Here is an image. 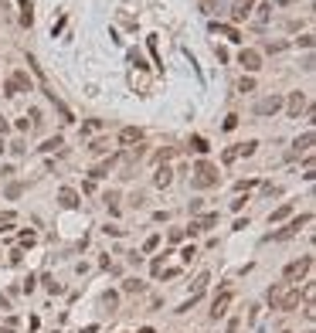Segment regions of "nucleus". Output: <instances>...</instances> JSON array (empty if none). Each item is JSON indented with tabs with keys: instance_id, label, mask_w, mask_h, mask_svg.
Segmentation results:
<instances>
[{
	"instance_id": "9",
	"label": "nucleus",
	"mask_w": 316,
	"mask_h": 333,
	"mask_svg": "<svg viewBox=\"0 0 316 333\" xmlns=\"http://www.w3.org/2000/svg\"><path fill=\"white\" fill-rule=\"evenodd\" d=\"M303 109H306V95H303V92H293V95H289V116L299 119Z\"/></svg>"
},
{
	"instance_id": "19",
	"label": "nucleus",
	"mask_w": 316,
	"mask_h": 333,
	"mask_svg": "<svg viewBox=\"0 0 316 333\" xmlns=\"http://www.w3.org/2000/svg\"><path fill=\"white\" fill-rule=\"evenodd\" d=\"M147 286L140 282V279H123V292H143Z\"/></svg>"
},
{
	"instance_id": "20",
	"label": "nucleus",
	"mask_w": 316,
	"mask_h": 333,
	"mask_svg": "<svg viewBox=\"0 0 316 333\" xmlns=\"http://www.w3.org/2000/svg\"><path fill=\"white\" fill-rule=\"evenodd\" d=\"M58 146H62V136H51V139H44V143H41V150H44V153H51V150H58Z\"/></svg>"
},
{
	"instance_id": "39",
	"label": "nucleus",
	"mask_w": 316,
	"mask_h": 333,
	"mask_svg": "<svg viewBox=\"0 0 316 333\" xmlns=\"http://www.w3.org/2000/svg\"><path fill=\"white\" fill-rule=\"evenodd\" d=\"M282 333H293V330H282Z\"/></svg>"
},
{
	"instance_id": "25",
	"label": "nucleus",
	"mask_w": 316,
	"mask_h": 333,
	"mask_svg": "<svg viewBox=\"0 0 316 333\" xmlns=\"http://www.w3.org/2000/svg\"><path fill=\"white\" fill-rule=\"evenodd\" d=\"M252 89H255V78H241L238 82V92H252Z\"/></svg>"
},
{
	"instance_id": "27",
	"label": "nucleus",
	"mask_w": 316,
	"mask_h": 333,
	"mask_svg": "<svg viewBox=\"0 0 316 333\" xmlns=\"http://www.w3.org/2000/svg\"><path fill=\"white\" fill-rule=\"evenodd\" d=\"M157 245H160V235H150V238H147V245H143V252H153Z\"/></svg>"
},
{
	"instance_id": "31",
	"label": "nucleus",
	"mask_w": 316,
	"mask_h": 333,
	"mask_svg": "<svg viewBox=\"0 0 316 333\" xmlns=\"http://www.w3.org/2000/svg\"><path fill=\"white\" fill-rule=\"evenodd\" d=\"M95 130H99V119H88V123H85V130H82V133H95Z\"/></svg>"
},
{
	"instance_id": "2",
	"label": "nucleus",
	"mask_w": 316,
	"mask_h": 333,
	"mask_svg": "<svg viewBox=\"0 0 316 333\" xmlns=\"http://www.w3.org/2000/svg\"><path fill=\"white\" fill-rule=\"evenodd\" d=\"M218 184V170L208 163V160H201L197 167H194V187H214Z\"/></svg>"
},
{
	"instance_id": "8",
	"label": "nucleus",
	"mask_w": 316,
	"mask_h": 333,
	"mask_svg": "<svg viewBox=\"0 0 316 333\" xmlns=\"http://www.w3.org/2000/svg\"><path fill=\"white\" fill-rule=\"evenodd\" d=\"M238 62L248 68V71H258V68H262V55H258L255 48H245V51L238 55Z\"/></svg>"
},
{
	"instance_id": "37",
	"label": "nucleus",
	"mask_w": 316,
	"mask_h": 333,
	"mask_svg": "<svg viewBox=\"0 0 316 333\" xmlns=\"http://www.w3.org/2000/svg\"><path fill=\"white\" fill-rule=\"evenodd\" d=\"M140 333H153V330H150V327H143V330H140Z\"/></svg>"
},
{
	"instance_id": "11",
	"label": "nucleus",
	"mask_w": 316,
	"mask_h": 333,
	"mask_svg": "<svg viewBox=\"0 0 316 333\" xmlns=\"http://www.w3.org/2000/svg\"><path fill=\"white\" fill-rule=\"evenodd\" d=\"M143 139V130H136V126H126V130H119V143L123 146H129V143H140Z\"/></svg>"
},
{
	"instance_id": "36",
	"label": "nucleus",
	"mask_w": 316,
	"mask_h": 333,
	"mask_svg": "<svg viewBox=\"0 0 316 333\" xmlns=\"http://www.w3.org/2000/svg\"><path fill=\"white\" fill-rule=\"evenodd\" d=\"M82 333H95V327H85V330H82Z\"/></svg>"
},
{
	"instance_id": "29",
	"label": "nucleus",
	"mask_w": 316,
	"mask_h": 333,
	"mask_svg": "<svg viewBox=\"0 0 316 333\" xmlns=\"http://www.w3.org/2000/svg\"><path fill=\"white\" fill-rule=\"evenodd\" d=\"M232 160H238V146H232V150H225V163H232Z\"/></svg>"
},
{
	"instance_id": "24",
	"label": "nucleus",
	"mask_w": 316,
	"mask_h": 333,
	"mask_svg": "<svg viewBox=\"0 0 316 333\" xmlns=\"http://www.w3.org/2000/svg\"><path fill=\"white\" fill-rule=\"evenodd\" d=\"M180 259H184V262H194V259H197V248H194V245H187V248L180 252Z\"/></svg>"
},
{
	"instance_id": "33",
	"label": "nucleus",
	"mask_w": 316,
	"mask_h": 333,
	"mask_svg": "<svg viewBox=\"0 0 316 333\" xmlns=\"http://www.w3.org/2000/svg\"><path fill=\"white\" fill-rule=\"evenodd\" d=\"M235 126H238V116H235V112H232V116L225 119V130H235Z\"/></svg>"
},
{
	"instance_id": "5",
	"label": "nucleus",
	"mask_w": 316,
	"mask_h": 333,
	"mask_svg": "<svg viewBox=\"0 0 316 333\" xmlns=\"http://www.w3.org/2000/svg\"><path fill=\"white\" fill-rule=\"evenodd\" d=\"M299 303H303L299 289H289V292H282V296L275 299V310H282V313H293V310H296Z\"/></svg>"
},
{
	"instance_id": "38",
	"label": "nucleus",
	"mask_w": 316,
	"mask_h": 333,
	"mask_svg": "<svg viewBox=\"0 0 316 333\" xmlns=\"http://www.w3.org/2000/svg\"><path fill=\"white\" fill-rule=\"evenodd\" d=\"M275 3H289V0H275Z\"/></svg>"
},
{
	"instance_id": "15",
	"label": "nucleus",
	"mask_w": 316,
	"mask_h": 333,
	"mask_svg": "<svg viewBox=\"0 0 316 333\" xmlns=\"http://www.w3.org/2000/svg\"><path fill=\"white\" fill-rule=\"evenodd\" d=\"M214 224H218V211H208L201 221H194V228H197V231H208V228H214Z\"/></svg>"
},
{
	"instance_id": "35",
	"label": "nucleus",
	"mask_w": 316,
	"mask_h": 333,
	"mask_svg": "<svg viewBox=\"0 0 316 333\" xmlns=\"http://www.w3.org/2000/svg\"><path fill=\"white\" fill-rule=\"evenodd\" d=\"M0 310H10V303H7V296H0Z\"/></svg>"
},
{
	"instance_id": "3",
	"label": "nucleus",
	"mask_w": 316,
	"mask_h": 333,
	"mask_svg": "<svg viewBox=\"0 0 316 333\" xmlns=\"http://www.w3.org/2000/svg\"><path fill=\"white\" fill-rule=\"evenodd\" d=\"M310 221H313V214H303V218H296V221H289V224H286L282 231H275V235H272V242H282V238H293V235H296L299 228H306Z\"/></svg>"
},
{
	"instance_id": "32",
	"label": "nucleus",
	"mask_w": 316,
	"mask_h": 333,
	"mask_svg": "<svg viewBox=\"0 0 316 333\" xmlns=\"http://www.w3.org/2000/svg\"><path fill=\"white\" fill-rule=\"evenodd\" d=\"M21 245H34V231H24L21 235Z\"/></svg>"
},
{
	"instance_id": "18",
	"label": "nucleus",
	"mask_w": 316,
	"mask_h": 333,
	"mask_svg": "<svg viewBox=\"0 0 316 333\" xmlns=\"http://www.w3.org/2000/svg\"><path fill=\"white\" fill-rule=\"evenodd\" d=\"M112 163H116V156H109V160H102V163H99V167L92 170V177H109V167H112Z\"/></svg>"
},
{
	"instance_id": "34",
	"label": "nucleus",
	"mask_w": 316,
	"mask_h": 333,
	"mask_svg": "<svg viewBox=\"0 0 316 333\" xmlns=\"http://www.w3.org/2000/svg\"><path fill=\"white\" fill-rule=\"evenodd\" d=\"M238 323H241V320H232V323H228V330H225V333H238Z\"/></svg>"
},
{
	"instance_id": "1",
	"label": "nucleus",
	"mask_w": 316,
	"mask_h": 333,
	"mask_svg": "<svg viewBox=\"0 0 316 333\" xmlns=\"http://www.w3.org/2000/svg\"><path fill=\"white\" fill-rule=\"evenodd\" d=\"M310 268H313V255H303V259L289 262L282 275H286V282H299V279H306V275H310Z\"/></svg>"
},
{
	"instance_id": "7",
	"label": "nucleus",
	"mask_w": 316,
	"mask_h": 333,
	"mask_svg": "<svg viewBox=\"0 0 316 333\" xmlns=\"http://www.w3.org/2000/svg\"><path fill=\"white\" fill-rule=\"evenodd\" d=\"M21 89L31 92V75H27V71H14V78L7 82V95H17Z\"/></svg>"
},
{
	"instance_id": "17",
	"label": "nucleus",
	"mask_w": 316,
	"mask_h": 333,
	"mask_svg": "<svg viewBox=\"0 0 316 333\" xmlns=\"http://www.w3.org/2000/svg\"><path fill=\"white\" fill-rule=\"evenodd\" d=\"M289 214H293V204H279V207L269 214V221L275 224V221H282V218H289Z\"/></svg>"
},
{
	"instance_id": "28",
	"label": "nucleus",
	"mask_w": 316,
	"mask_h": 333,
	"mask_svg": "<svg viewBox=\"0 0 316 333\" xmlns=\"http://www.w3.org/2000/svg\"><path fill=\"white\" fill-rule=\"evenodd\" d=\"M279 296H282V286H272V289H269V303L275 306V299H279Z\"/></svg>"
},
{
	"instance_id": "12",
	"label": "nucleus",
	"mask_w": 316,
	"mask_h": 333,
	"mask_svg": "<svg viewBox=\"0 0 316 333\" xmlns=\"http://www.w3.org/2000/svg\"><path fill=\"white\" fill-rule=\"evenodd\" d=\"M211 31H214V34H225L228 41H241L238 27H232V24H218V21H214V24H211Z\"/></svg>"
},
{
	"instance_id": "23",
	"label": "nucleus",
	"mask_w": 316,
	"mask_h": 333,
	"mask_svg": "<svg viewBox=\"0 0 316 333\" xmlns=\"http://www.w3.org/2000/svg\"><path fill=\"white\" fill-rule=\"evenodd\" d=\"M88 150H92V153H105V150H109V139H95Z\"/></svg>"
},
{
	"instance_id": "13",
	"label": "nucleus",
	"mask_w": 316,
	"mask_h": 333,
	"mask_svg": "<svg viewBox=\"0 0 316 333\" xmlns=\"http://www.w3.org/2000/svg\"><path fill=\"white\" fill-rule=\"evenodd\" d=\"M58 200H62L65 207H79V191H75V187H62V191H58Z\"/></svg>"
},
{
	"instance_id": "21",
	"label": "nucleus",
	"mask_w": 316,
	"mask_h": 333,
	"mask_svg": "<svg viewBox=\"0 0 316 333\" xmlns=\"http://www.w3.org/2000/svg\"><path fill=\"white\" fill-rule=\"evenodd\" d=\"M102 306L116 310V306H119V292H105V296H102Z\"/></svg>"
},
{
	"instance_id": "14",
	"label": "nucleus",
	"mask_w": 316,
	"mask_h": 333,
	"mask_svg": "<svg viewBox=\"0 0 316 333\" xmlns=\"http://www.w3.org/2000/svg\"><path fill=\"white\" fill-rule=\"evenodd\" d=\"M170 180H173V170L163 163V167H157V177H153V184L157 187H170Z\"/></svg>"
},
{
	"instance_id": "22",
	"label": "nucleus",
	"mask_w": 316,
	"mask_h": 333,
	"mask_svg": "<svg viewBox=\"0 0 316 333\" xmlns=\"http://www.w3.org/2000/svg\"><path fill=\"white\" fill-rule=\"evenodd\" d=\"M190 146H194L197 153H208V150H211V146H208V139H201V136H194V139H190Z\"/></svg>"
},
{
	"instance_id": "26",
	"label": "nucleus",
	"mask_w": 316,
	"mask_h": 333,
	"mask_svg": "<svg viewBox=\"0 0 316 333\" xmlns=\"http://www.w3.org/2000/svg\"><path fill=\"white\" fill-rule=\"evenodd\" d=\"M7 224H14V214H10V211L0 214V231H7Z\"/></svg>"
},
{
	"instance_id": "16",
	"label": "nucleus",
	"mask_w": 316,
	"mask_h": 333,
	"mask_svg": "<svg viewBox=\"0 0 316 333\" xmlns=\"http://www.w3.org/2000/svg\"><path fill=\"white\" fill-rule=\"evenodd\" d=\"M310 146H313V133H303L293 143V153H310Z\"/></svg>"
},
{
	"instance_id": "6",
	"label": "nucleus",
	"mask_w": 316,
	"mask_h": 333,
	"mask_svg": "<svg viewBox=\"0 0 316 333\" xmlns=\"http://www.w3.org/2000/svg\"><path fill=\"white\" fill-rule=\"evenodd\" d=\"M232 299H235V292L232 289H225L218 299H214V306H211V320H221L225 313H228V306H232Z\"/></svg>"
},
{
	"instance_id": "30",
	"label": "nucleus",
	"mask_w": 316,
	"mask_h": 333,
	"mask_svg": "<svg viewBox=\"0 0 316 333\" xmlns=\"http://www.w3.org/2000/svg\"><path fill=\"white\" fill-rule=\"evenodd\" d=\"M0 333H17V323H14V320H7V323L0 327Z\"/></svg>"
},
{
	"instance_id": "10",
	"label": "nucleus",
	"mask_w": 316,
	"mask_h": 333,
	"mask_svg": "<svg viewBox=\"0 0 316 333\" xmlns=\"http://www.w3.org/2000/svg\"><path fill=\"white\" fill-rule=\"evenodd\" d=\"M252 3H255V0H235V3H232V17H235V21H245V17L252 14Z\"/></svg>"
},
{
	"instance_id": "4",
	"label": "nucleus",
	"mask_w": 316,
	"mask_h": 333,
	"mask_svg": "<svg viewBox=\"0 0 316 333\" xmlns=\"http://www.w3.org/2000/svg\"><path fill=\"white\" fill-rule=\"evenodd\" d=\"M282 109V95H265L258 106H255V116H275Z\"/></svg>"
}]
</instances>
